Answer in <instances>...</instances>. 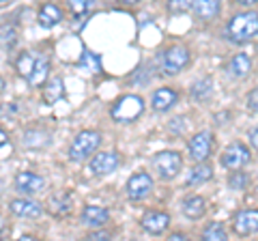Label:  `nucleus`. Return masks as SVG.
<instances>
[{"mask_svg":"<svg viewBox=\"0 0 258 241\" xmlns=\"http://www.w3.org/2000/svg\"><path fill=\"white\" fill-rule=\"evenodd\" d=\"M168 130H170V134H174V136H181L185 130H187V123H185V118H183V116H176V118L170 120Z\"/></svg>","mask_w":258,"mask_h":241,"instance_id":"2f4dec72","label":"nucleus"},{"mask_svg":"<svg viewBox=\"0 0 258 241\" xmlns=\"http://www.w3.org/2000/svg\"><path fill=\"white\" fill-rule=\"evenodd\" d=\"M226 37L228 41L243 45L258 37V13L256 11H241L232 15L226 24Z\"/></svg>","mask_w":258,"mask_h":241,"instance_id":"f03ea898","label":"nucleus"},{"mask_svg":"<svg viewBox=\"0 0 258 241\" xmlns=\"http://www.w3.org/2000/svg\"><path fill=\"white\" fill-rule=\"evenodd\" d=\"M52 142L50 134L43 132V130H26L22 136V144L26 149H43Z\"/></svg>","mask_w":258,"mask_h":241,"instance_id":"5701e85b","label":"nucleus"},{"mask_svg":"<svg viewBox=\"0 0 258 241\" xmlns=\"http://www.w3.org/2000/svg\"><path fill=\"white\" fill-rule=\"evenodd\" d=\"M220 11H222V0H194V13L205 22L217 18Z\"/></svg>","mask_w":258,"mask_h":241,"instance_id":"aec40b11","label":"nucleus"},{"mask_svg":"<svg viewBox=\"0 0 258 241\" xmlns=\"http://www.w3.org/2000/svg\"><path fill=\"white\" fill-rule=\"evenodd\" d=\"M140 224L151 235H161V232L168 230V226H170V215L164 211H147L142 215Z\"/></svg>","mask_w":258,"mask_h":241,"instance_id":"2eb2a0df","label":"nucleus"},{"mask_svg":"<svg viewBox=\"0 0 258 241\" xmlns=\"http://www.w3.org/2000/svg\"><path fill=\"white\" fill-rule=\"evenodd\" d=\"M153 170L161 181H170L183 170V155L179 151H159L153 155Z\"/></svg>","mask_w":258,"mask_h":241,"instance_id":"423d86ee","label":"nucleus"},{"mask_svg":"<svg viewBox=\"0 0 258 241\" xmlns=\"http://www.w3.org/2000/svg\"><path fill=\"white\" fill-rule=\"evenodd\" d=\"M80 65L86 67L88 71H93V74H99L101 71V63H99V56H95L93 52H84L82 54V58H80Z\"/></svg>","mask_w":258,"mask_h":241,"instance_id":"c756f323","label":"nucleus"},{"mask_svg":"<svg viewBox=\"0 0 258 241\" xmlns=\"http://www.w3.org/2000/svg\"><path fill=\"white\" fill-rule=\"evenodd\" d=\"M67 5L74 15H86L95 9L97 0H67Z\"/></svg>","mask_w":258,"mask_h":241,"instance_id":"c85d7f7f","label":"nucleus"},{"mask_svg":"<svg viewBox=\"0 0 258 241\" xmlns=\"http://www.w3.org/2000/svg\"><path fill=\"white\" fill-rule=\"evenodd\" d=\"M191 61V54L185 45H172L168 47L166 52L159 54V69L164 71L166 76H176L181 74L183 69H187Z\"/></svg>","mask_w":258,"mask_h":241,"instance_id":"39448f33","label":"nucleus"},{"mask_svg":"<svg viewBox=\"0 0 258 241\" xmlns=\"http://www.w3.org/2000/svg\"><path fill=\"white\" fill-rule=\"evenodd\" d=\"M41 88H43V101L45 103H56L64 97V82H62L60 76L47 80Z\"/></svg>","mask_w":258,"mask_h":241,"instance_id":"b1692460","label":"nucleus"},{"mask_svg":"<svg viewBox=\"0 0 258 241\" xmlns=\"http://www.w3.org/2000/svg\"><path fill=\"white\" fill-rule=\"evenodd\" d=\"M235 3L241 7H252V5H258V0H235Z\"/></svg>","mask_w":258,"mask_h":241,"instance_id":"e433bc0d","label":"nucleus"},{"mask_svg":"<svg viewBox=\"0 0 258 241\" xmlns=\"http://www.w3.org/2000/svg\"><path fill=\"white\" fill-rule=\"evenodd\" d=\"M5 228H7V222H5V215L0 213V232H3Z\"/></svg>","mask_w":258,"mask_h":241,"instance_id":"ea45409f","label":"nucleus"},{"mask_svg":"<svg viewBox=\"0 0 258 241\" xmlns=\"http://www.w3.org/2000/svg\"><path fill=\"white\" fill-rule=\"evenodd\" d=\"M116 3H120V5H129V7H134V5H138V3H142V0H116Z\"/></svg>","mask_w":258,"mask_h":241,"instance_id":"4c0bfd02","label":"nucleus"},{"mask_svg":"<svg viewBox=\"0 0 258 241\" xmlns=\"http://www.w3.org/2000/svg\"><path fill=\"white\" fill-rule=\"evenodd\" d=\"M144 110V101L138 95H123L114 101V106L110 108V116L116 123H134L136 118L142 114Z\"/></svg>","mask_w":258,"mask_h":241,"instance_id":"20e7f679","label":"nucleus"},{"mask_svg":"<svg viewBox=\"0 0 258 241\" xmlns=\"http://www.w3.org/2000/svg\"><path fill=\"white\" fill-rule=\"evenodd\" d=\"M181 211H183L185 218L198 220V218H203L205 211H207V200L203 196H189L181 203Z\"/></svg>","mask_w":258,"mask_h":241,"instance_id":"412c9836","label":"nucleus"},{"mask_svg":"<svg viewBox=\"0 0 258 241\" xmlns=\"http://www.w3.org/2000/svg\"><path fill=\"white\" fill-rule=\"evenodd\" d=\"M37 22L41 24L43 28H52V26H56V24H60L62 22L60 7H56L54 3H45L37 13Z\"/></svg>","mask_w":258,"mask_h":241,"instance_id":"6ab92c4d","label":"nucleus"},{"mask_svg":"<svg viewBox=\"0 0 258 241\" xmlns=\"http://www.w3.org/2000/svg\"><path fill=\"white\" fill-rule=\"evenodd\" d=\"M183 239H185V235H179V232H174V235L168 237V241H183Z\"/></svg>","mask_w":258,"mask_h":241,"instance_id":"58836bf2","label":"nucleus"},{"mask_svg":"<svg viewBox=\"0 0 258 241\" xmlns=\"http://www.w3.org/2000/svg\"><path fill=\"white\" fill-rule=\"evenodd\" d=\"M194 9V0H168V11L172 15H181Z\"/></svg>","mask_w":258,"mask_h":241,"instance_id":"7c9ffc66","label":"nucleus"},{"mask_svg":"<svg viewBox=\"0 0 258 241\" xmlns=\"http://www.w3.org/2000/svg\"><path fill=\"white\" fill-rule=\"evenodd\" d=\"M15 71L22 80H26L30 86H43L47 82V76H50V61L43 52H35L28 50L20 54L18 63H15Z\"/></svg>","mask_w":258,"mask_h":241,"instance_id":"f257e3e1","label":"nucleus"},{"mask_svg":"<svg viewBox=\"0 0 258 241\" xmlns=\"http://www.w3.org/2000/svg\"><path fill=\"white\" fill-rule=\"evenodd\" d=\"M18 43V30L9 24H0V50H9Z\"/></svg>","mask_w":258,"mask_h":241,"instance_id":"a878e982","label":"nucleus"},{"mask_svg":"<svg viewBox=\"0 0 258 241\" xmlns=\"http://www.w3.org/2000/svg\"><path fill=\"white\" fill-rule=\"evenodd\" d=\"M213 179V166L211 164H205V162H196V166L189 170L187 179H185V186L187 188H196V186H203V183L211 181Z\"/></svg>","mask_w":258,"mask_h":241,"instance_id":"a211bd4d","label":"nucleus"},{"mask_svg":"<svg viewBox=\"0 0 258 241\" xmlns=\"http://www.w3.org/2000/svg\"><path fill=\"white\" fill-rule=\"evenodd\" d=\"M71 205L74 203H71V196L67 192H54L45 203V211L54 218H64V215L71 213Z\"/></svg>","mask_w":258,"mask_h":241,"instance_id":"f3484780","label":"nucleus"},{"mask_svg":"<svg viewBox=\"0 0 258 241\" xmlns=\"http://www.w3.org/2000/svg\"><path fill=\"white\" fill-rule=\"evenodd\" d=\"M7 142H9V136H7V132L0 127V147H5Z\"/></svg>","mask_w":258,"mask_h":241,"instance_id":"c9c22d12","label":"nucleus"},{"mask_svg":"<svg viewBox=\"0 0 258 241\" xmlns=\"http://www.w3.org/2000/svg\"><path fill=\"white\" fill-rule=\"evenodd\" d=\"M9 211L18 218H26V220H37L43 215V207L41 203L32 200L28 196H22V198H13L9 203Z\"/></svg>","mask_w":258,"mask_h":241,"instance_id":"ddd939ff","label":"nucleus"},{"mask_svg":"<svg viewBox=\"0 0 258 241\" xmlns=\"http://www.w3.org/2000/svg\"><path fill=\"white\" fill-rule=\"evenodd\" d=\"M80 220H82V224L88 228H101L110 222V211L99 205H86L82 209V213H80Z\"/></svg>","mask_w":258,"mask_h":241,"instance_id":"4468645a","label":"nucleus"},{"mask_svg":"<svg viewBox=\"0 0 258 241\" xmlns=\"http://www.w3.org/2000/svg\"><path fill=\"white\" fill-rule=\"evenodd\" d=\"M252 71V58L247 54H237L232 56V61L228 63V74L235 78H245Z\"/></svg>","mask_w":258,"mask_h":241,"instance_id":"393cba45","label":"nucleus"},{"mask_svg":"<svg viewBox=\"0 0 258 241\" xmlns=\"http://www.w3.org/2000/svg\"><path fill=\"white\" fill-rule=\"evenodd\" d=\"M176 101H179V93L168 86L157 88V91L151 95V108L155 112H168L170 108L176 106Z\"/></svg>","mask_w":258,"mask_h":241,"instance_id":"dca6fc26","label":"nucleus"},{"mask_svg":"<svg viewBox=\"0 0 258 241\" xmlns=\"http://www.w3.org/2000/svg\"><path fill=\"white\" fill-rule=\"evenodd\" d=\"M13 188L20 192L24 196H32V194H39L43 188H45V179L37 172H30V170H22L15 174V181H13Z\"/></svg>","mask_w":258,"mask_h":241,"instance_id":"9b49d317","label":"nucleus"},{"mask_svg":"<svg viewBox=\"0 0 258 241\" xmlns=\"http://www.w3.org/2000/svg\"><path fill=\"white\" fill-rule=\"evenodd\" d=\"M101 144V134L95 130H84L80 132L69 144V159L71 162H86L91 159Z\"/></svg>","mask_w":258,"mask_h":241,"instance_id":"7ed1b4c3","label":"nucleus"},{"mask_svg":"<svg viewBox=\"0 0 258 241\" xmlns=\"http://www.w3.org/2000/svg\"><path fill=\"white\" fill-rule=\"evenodd\" d=\"M211 149H213V134L207 130L191 136V140L187 144V153L191 162H205L211 155Z\"/></svg>","mask_w":258,"mask_h":241,"instance_id":"9d476101","label":"nucleus"},{"mask_svg":"<svg viewBox=\"0 0 258 241\" xmlns=\"http://www.w3.org/2000/svg\"><path fill=\"white\" fill-rule=\"evenodd\" d=\"M3 91H5V80L0 78V95H3Z\"/></svg>","mask_w":258,"mask_h":241,"instance_id":"a19ab883","label":"nucleus"},{"mask_svg":"<svg viewBox=\"0 0 258 241\" xmlns=\"http://www.w3.org/2000/svg\"><path fill=\"white\" fill-rule=\"evenodd\" d=\"M232 228L241 237L258 232V209H241V211H237L232 215Z\"/></svg>","mask_w":258,"mask_h":241,"instance_id":"f8f14e48","label":"nucleus"},{"mask_svg":"<svg viewBox=\"0 0 258 241\" xmlns=\"http://www.w3.org/2000/svg\"><path fill=\"white\" fill-rule=\"evenodd\" d=\"M153 188H155V181H153V176L149 172H136L129 176V181H127V186H125V194L127 198H132V200H142V198H147Z\"/></svg>","mask_w":258,"mask_h":241,"instance_id":"1a4fd4ad","label":"nucleus"},{"mask_svg":"<svg viewBox=\"0 0 258 241\" xmlns=\"http://www.w3.org/2000/svg\"><path fill=\"white\" fill-rule=\"evenodd\" d=\"M249 144H252V147L258 151V125L254 127L252 132H249Z\"/></svg>","mask_w":258,"mask_h":241,"instance_id":"f704fd0d","label":"nucleus"},{"mask_svg":"<svg viewBox=\"0 0 258 241\" xmlns=\"http://www.w3.org/2000/svg\"><path fill=\"white\" fill-rule=\"evenodd\" d=\"M203 239L205 241H226V239H228V235H226V228H224L222 222H211L203 230Z\"/></svg>","mask_w":258,"mask_h":241,"instance_id":"bb28decb","label":"nucleus"},{"mask_svg":"<svg viewBox=\"0 0 258 241\" xmlns=\"http://www.w3.org/2000/svg\"><path fill=\"white\" fill-rule=\"evenodd\" d=\"M247 108L252 112H258V88H254V91L247 95Z\"/></svg>","mask_w":258,"mask_h":241,"instance_id":"473e14b6","label":"nucleus"},{"mask_svg":"<svg viewBox=\"0 0 258 241\" xmlns=\"http://www.w3.org/2000/svg\"><path fill=\"white\" fill-rule=\"evenodd\" d=\"M249 186V174L247 172H243L239 168V170H230V174H228V188L230 190H237V192H241V190H245Z\"/></svg>","mask_w":258,"mask_h":241,"instance_id":"cd10ccee","label":"nucleus"},{"mask_svg":"<svg viewBox=\"0 0 258 241\" xmlns=\"http://www.w3.org/2000/svg\"><path fill=\"white\" fill-rule=\"evenodd\" d=\"M220 162L224 168H228V170H239V168H245L252 162V153H249V149L243 142H232L224 149Z\"/></svg>","mask_w":258,"mask_h":241,"instance_id":"0eeeda50","label":"nucleus"},{"mask_svg":"<svg viewBox=\"0 0 258 241\" xmlns=\"http://www.w3.org/2000/svg\"><path fill=\"white\" fill-rule=\"evenodd\" d=\"M213 95V80L211 78H203V80H196L191 86H189V99L196 101V103H203Z\"/></svg>","mask_w":258,"mask_h":241,"instance_id":"4be33fe9","label":"nucleus"},{"mask_svg":"<svg viewBox=\"0 0 258 241\" xmlns=\"http://www.w3.org/2000/svg\"><path fill=\"white\" fill-rule=\"evenodd\" d=\"M120 166V155L116 151H101V153H95L88 162V170L95 176H106L112 174L114 170H118Z\"/></svg>","mask_w":258,"mask_h":241,"instance_id":"6e6552de","label":"nucleus"},{"mask_svg":"<svg viewBox=\"0 0 258 241\" xmlns=\"http://www.w3.org/2000/svg\"><path fill=\"white\" fill-rule=\"evenodd\" d=\"M86 239H97V241H101V239H110V232L108 230H99V228H95L93 232H88V237Z\"/></svg>","mask_w":258,"mask_h":241,"instance_id":"72a5a7b5","label":"nucleus"}]
</instances>
